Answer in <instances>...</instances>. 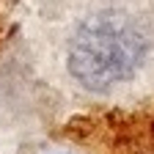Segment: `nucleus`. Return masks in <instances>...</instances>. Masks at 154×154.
I'll use <instances>...</instances> for the list:
<instances>
[{"instance_id":"f257e3e1","label":"nucleus","mask_w":154,"mask_h":154,"mask_svg":"<svg viewBox=\"0 0 154 154\" xmlns=\"http://www.w3.org/2000/svg\"><path fill=\"white\" fill-rule=\"evenodd\" d=\"M28 44L38 74L63 96L154 102V0H30Z\"/></svg>"},{"instance_id":"f03ea898","label":"nucleus","mask_w":154,"mask_h":154,"mask_svg":"<svg viewBox=\"0 0 154 154\" xmlns=\"http://www.w3.org/2000/svg\"><path fill=\"white\" fill-rule=\"evenodd\" d=\"M151 143H154V124H151Z\"/></svg>"}]
</instances>
